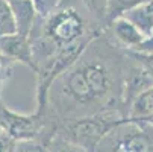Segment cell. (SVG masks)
Masks as SVG:
<instances>
[{"label":"cell","mask_w":153,"mask_h":152,"mask_svg":"<svg viewBox=\"0 0 153 152\" xmlns=\"http://www.w3.org/2000/svg\"><path fill=\"white\" fill-rule=\"evenodd\" d=\"M137 50H143V52H153V37L146 40L143 44L137 49Z\"/></svg>","instance_id":"44dd1931"},{"label":"cell","mask_w":153,"mask_h":152,"mask_svg":"<svg viewBox=\"0 0 153 152\" xmlns=\"http://www.w3.org/2000/svg\"><path fill=\"white\" fill-rule=\"evenodd\" d=\"M61 0H32V5L36 11V17H47L50 12H53Z\"/></svg>","instance_id":"ac0fdd59"},{"label":"cell","mask_w":153,"mask_h":152,"mask_svg":"<svg viewBox=\"0 0 153 152\" xmlns=\"http://www.w3.org/2000/svg\"><path fill=\"white\" fill-rule=\"evenodd\" d=\"M123 17L127 18L146 40L153 37V0H146L134 6L132 9L126 11Z\"/></svg>","instance_id":"9c48e42d"},{"label":"cell","mask_w":153,"mask_h":152,"mask_svg":"<svg viewBox=\"0 0 153 152\" xmlns=\"http://www.w3.org/2000/svg\"><path fill=\"white\" fill-rule=\"evenodd\" d=\"M15 152H49V146L41 140H23L17 143Z\"/></svg>","instance_id":"e0dca14e"},{"label":"cell","mask_w":153,"mask_h":152,"mask_svg":"<svg viewBox=\"0 0 153 152\" xmlns=\"http://www.w3.org/2000/svg\"><path fill=\"white\" fill-rule=\"evenodd\" d=\"M150 87H153V79L149 76V73L140 66V64L137 61H134L127 53V67H126L124 88H123V105H124V110H126V117H127V108L132 103V100L140 93L150 88Z\"/></svg>","instance_id":"8992f818"},{"label":"cell","mask_w":153,"mask_h":152,"mask_svg":"<svg viewBox=\"0 0 153 152\" xmlns=\"http://www.w3.org/2000/svg\"><path fill=\"white\" fill-rule=\"evenodd\" d=\"M150 123H152V125H153V119H152V120H150Z\"/></svg>","instance_id":"603a6c76"},{"label":"cell","mask_w":153,"mask_h":152,"mask_svg":"<svg viewBox=\"0 0 153 152\" xmlns=\"http://www.w3.org/2000/svg\"><path fill=\"white\" fill-rule=\"evenodd\" d=\"M94 152H153V125L123 119L102 137Z\"/></svg>","instance_id":"277c9868"},{"label":"cell","mask_w":153,"mask_h":152,"mask_svg":"<svg viewBox=\"0 0 153 152\" xmlns=\"http://www.w3.org/2000/svg\"><path fill=\"white\" fill-rule=\"evenodd\" d=\"M0 129L17 142L41 140L44 137V117L39 113H15L0 100Z\"/></svg>","instance_id":"5b68a950"},{"label":"cell","mask_w":153,"mask_h":152,"mask_svg":"<svg viewBox=\"0 0 153 152\" xmlns=\"http://www.w3.org/2000/svg\"><path fill=\"white\" fill-rule=\"evenodd\" d=\"M49 152H85L83 149L68 143L67 140H62L56 136H53L49 142Z\"/></svg>","instance_id":"2e32d148"},{"label":"cell","mask_w":153,"mask_h":152,"mask_svg":"<svg viewBox=\"0 0 153 152\" xmlns=\"http://www.w3.org/2000/svg\"><path fill=\"white\" fill-rule=\"evenodd\" d=\"M100 31L79 0H61L47 17H36L27 35L38 78L36 110L42 108L52 81L71 66Z\"/></svg>","instance_id":"7a4b0ae2"},{"label":"cell","mask_w":153,"mask_h":152,"mask_svg":"<svg viewBox=\"0 0 153 152\" xmlns=\"http://www.w3.org/2000/svg\"><path fill=\"white\" fill-rule=\"evenodd\" d=\"M83 5V8L86 9L91 15V18L94 20V23L103 29L106 26V11H108V0H79Z\"/></svg>","instance_id":"7c38bea8"},{"label":"cell","mask_w":153,"mask_h":152,"mask_svg":"<svg viewBox=\"0 0 153 152\" xmlns=\"http://www.w3.org/2000/svg\"><path fill=\"white\" fill-rule=\"evenodd\" d=\"M146 2V0H108V11H106V25L111 20L123 15L126 11L132 9L134 6Z\"/></svg>","instance_id":"5bb4252c"},{"label":"cell","mask_w":153,"mask_h":152,"mask_svg":"<svg viewBox=\"0 0 153 152\" xmlns=\"http://www.w3.org/2000/svg\"><path fill=\"white\" fill-rule=\"evenodd\" d=\"M15 18L17 32L21 35H29L35 20H36V11L32 5V0H18L9 5Z\"/></svg>","instance_id":"30bf717a"},{"label":"cell","mask_w":153,"mask_h":152,"mask_svg":"<svg viewBox=\"0 0 153 152\" xmlns=\"http://www.w3.org/2000/svg\"><path fill=\"white\" fill-rule=\"evenodd\" d=\"M17 140H14L11 136L6 133L0 131V152H15L17 148Z\"/></svg>","instance_id":"ffe728a7"},{"label":"cell","mask_w":153,"mask_h":152,"mask_svg":"<svg viewBox=\"0 0 153 152\" xmlns=\"http://www.w3.org/2000/svg\"><path fill=\"white\" fill-rule=\"evenodd\" d=\"M15 32H17V25L12 9L8 2L0 0V37L11 35Z\"/></svg>","instance_id":"4fadbf2b"},{"label":"cell","mask_w":153,"mask_h":152,"mask_svg":"<svg viewBox=\"0 0 153 152\" xmlns=\"http://www.w3.org/2000/svg\"><path fill=\"white\" fill-rule=\"evenodd\" d=\"M127 119L150 122L153 119V87L140 93L127 108Z\"/></svg>","instance_id":"8fae6325"},{"label":"cell","mask_w":153,"mask_h":152,"mask_svg":"<svg viewBox=\"0 0 153 152\" xmlns=\"http://www.w3.org/2000/svg\"><path fill=\"white\" fill-rule=\"evenodd\" d=\"M12 70H14V62L9 61L8 58H5L2 53H0V90L3 88V85L11 78Z\"/></svg>","instance_id":"d6986e66"},{"label":"cell","mask_w":153,"mask_h":152,"mask_svg":"<svg viewBox=\"0 0 153 152\" xmlns=\"http://www.w3.org/2000/svg\"><path fill=\"white\" fill-rule=\"evenodd\" d=\"M129 56L134 61H137L140 66L149 73V76L153 79V52H143V50H126Z\"/></svg>","instance_id":"9a60e30c"},{"label":"cell","mask_w":153,"mask_h":152,"mask_svg":"<svg viewBox=\"0 0 153 152\" xmlns=\"http://www.w3.org/2000/svg\"><path fill=\"white\" fill-rule=\"evenodd\" d=\"M0 53L8 58L12 62L25 64L26 67L35 72V64L32 58L30 43L26 35H21L18 32L0 37Z\"/></svg>","instance_id":"ba28073f"},{"label":"cell","mask_w":153,"mask_h":152,"mask_svg":"<svg viewBox=\"0 0 153 152\" xmlns=\"http://www.w3.org/2000/svg\"><path fill=\"white\" fill-rule=\"evenodd\" d=\"M123 119H126L123 111L109 110L93 116L64 122L56 128L53 136L67 140L68 143L83 149L85 152H94L102 137Z\"/></svg>","instance_id":"3957f363"},{"label":"cell","mask_w":153,"mask_h":152,"mask_svg":"<svg viewBox=\"0 0 153 152\" xmlns=\"http://www.w3.org/2000/svg\"><path fill=\"white\" fill-rule=\"evenodd\" d=\"M126 50L115 44L105 29L97 32L76 61L49 85L42 108L36 110L44 117L42 140L49 143L56 128L68 120L109 110H120L126 116Z\"/></svg>","instance_id":"6da1fadb"},{"label":"cell","mask_w":153,"mask_h":152,"mask_svg":"<svg viewBox=\"0 0 153 152\" xmlns=\"http://www.w3.org/2000/svg\"><path fill=\"white\" fill-rule=\"evenodd\" d=\"M103 29L124 50H137L146 41L143 34L123 15L111 20Z\"/></svg>","instance_id":"52a82bcc"},{"label":"cell","mask_w":153,"mask_h":152,"mask_svg":"<svg viewBox=\"0 0 153 152\" xmlns=\"http://www.w3.org/2000/svg\"><path fill=\"white\" fill-rule=\"evenodd\" d=\"M5 2H8V3L11 5V3H14V2H18V0H5Z\"/></svg>","instance_id":"7402d4cb"}]
</instances>
